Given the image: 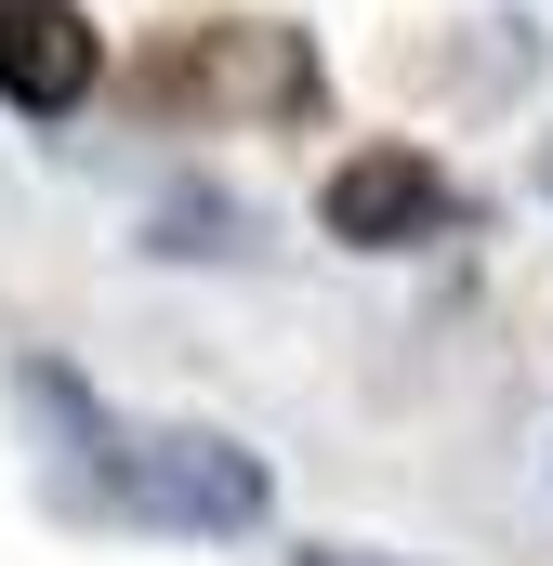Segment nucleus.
Returning a JSON list of instances; mask_svg holds the SVG:
<instances>
[{
  "label": "nucleus",
  "mask_w": 553,
  "mask_h": 566,
  "mask_svg": "<svg viewBox=\"0 0 553 566\" xmlns=\"http://www.w3.org/2000/svg\"><path fill=\"white\" fill-rule=\"evenodd\" d=\"M106 488L93 501H119V514H145V527H198V541H238V527H264V461L238 448V434H198V422H93V448H80Z\"/></svg>",
  "instance_id": "obj_1"
},
{
  "label": "nucleus",
  "mask_w": 553,
  "mask_h": 566,
  "mask_svg": "<svg viewBox=\"0 0 553 566\" xmlns=\"http://www.w3.org/2000/svg\"><path fill=\"white\" fill-rule=\"evenodd\" d=\"M145 106H171V119H303L316 106V53H303V27H185L171 53H145Z\"/></svg>",
  "instance_id": "obj_2"
},
{
  "label": "nucleus",
  "mask_w": 553,
  "mask_h": 566,
  "mask_svg": "<svg viewBox=\"0 0 553 566\" xmlns=\"http://www.w3.org/2000/svg\"><path fill=\"white\" fill-rule=\"evenodd\" d=\"M316 224H330L343 251H421V238L461 224V185H448L421 145H369V158H343V171L316 185Z\"/></svg>",
  "instance_id": "obj_3"
},
{
  "label": "nucleus",
  "mask_w": 553,
  "mask_h": 566,
  "mask_svg": "<svg viewBox=\"0 0 553 566\" xmlns=\"http://www.w3.org/2000/svg\"><path fill=\"white\" fill-rule=\"evenodd\" d=\"M93 80H106V27L80 0H0V106L66 119Z\"/></svg>",
  "instance_id": "obj_4"
},
{
  "label": "nucleus",
  "mask_w": 553,
  "mask_h": 566,
  "mask_svg": "<svg viewBox=\"0 0 553 566\" xmlns=\"http://www.w3.org/2000/svg\"><path fill=\"white\" fill-rule=\"evenodd\" d=\"M303 566H356V554H303Z\"/></svg>",
  "instance_id": "obj_5"
}]
</instances>
